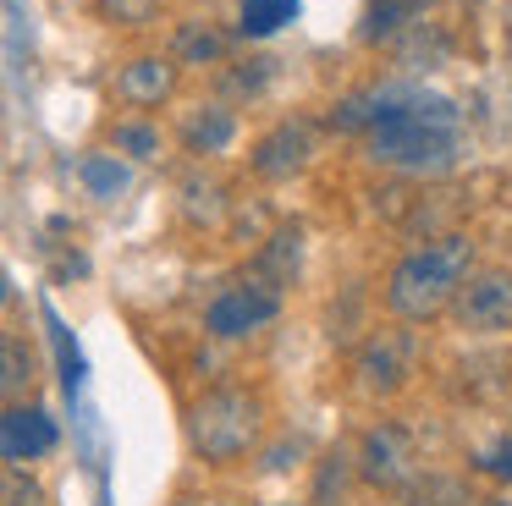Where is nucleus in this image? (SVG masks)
Listing matches in <instances>:
<instances>
[{"label": "nucleus", "mask_w": 512, "mask_h": 506, "mask_svg": "<svg viewBox=\"0 0 512 506\" xmlns=\"http://www.w3.org/2000/svg\"><path fill=\"white\" fill-rule=\"evenodd\" d=\"M6 297H12V281H6V275H0V303H6Z\"/></svg>", "instance_id": "a878e982"}, {"label": "nucleus", "mask_w": 512, "mask_h": 506, "mask_svg": "<svg viewBox=\"0 0 512 506\" xmlns=\"http://www.w3.org/2000/svg\"><path fill=\"white\" fill-rule=\"evenodd\" d=\"M61 446V424L50 407H34V402H12L0 407V462H39Z\"/></svg>", "instance_id": "0eeeda50"}, {"label": "nucleus", "mask_w": 512, "mask_h": 506, "mask_svg": "<svg viewBox=\"0 0 512 506\" xmlns=\"http://www.w3.org/2000/svg\"><path fill=\"white\" fill-rule=\"evenodd\" d=\"M298 264H303V231L298 226H281L276 237L259 248L254 275H259V281H270V286H287L292 275H298Z\"/></svg>", "instance_id": "4468645a"}, {"label": "nucleus", "mask_w": 512, "mask_h": 506, "mask_svg": "<svg viewBox=\"0 0 512 506\" xmlns=\"http://www.w3.org/2000/svg\"><path fill=\"white\" fill-rule=\"evenodd\" d=\"M78 176H83V187H89L94 198H116V193H127V182H133V171H127L116 154H83Z\"/></svg>", "instance_id": "dca6fc26"}, {"label": "nucleus", "mask_w": 512, "mask_h": 506, "mask_svg": "<svg viewBox=\"0 0 512 506\" xmlns=\"http://www.w3.org/2000/svg\"><path fill=\"white\" fill-rule=\"evenodd\" d=\"M419 374V336L408 325H386V330H369L353 352V380L358 391L369 396H397L402 385Z\"/></svg>", "instance_id": "20e7f679"}, {"label": "nucleus", "mask_w": 512, "mask_h": 506, "mask_svg": "<svg viewBox=\"0 0 512 506\" xmlns=\"http://www.w3.org/2000/svg\"><path fill=\"white\" fill-rule=\"evenodd\" d=\"M45 330H50V347H56L61 391L78 402V396H83V380H89V358H83V347H78V336H72V325L56 314V303H45Z\"/></svg>", "instance_id": "ddd939ff"}, {"label": "nucleus", "mask_w": 512, "mask_h": 506, "mask_svg": "<svg viewBox=\"0 0 512 506\" xmlns=\"http://www.w3.org/2000/svg\"><path fill=\"white\" fill-rule=\"evenodd\" d=\"M116 154H127V160H155L160 154V127L144 121V116L116 121Z\"/></svg>", "instance_id": "6ab92c4d"}, {"label": "nucleus", "mask_w": 512, "mask_h": 506, "mask_svg": "<svg viewBox=\"0 0 512 506\" xmlns=\"http://www.w3.org/2000/svg\"><path fill=\"white\" fill-rule=\"evenodd\" d=\"M232 138H237V116L226 105H199L182 116V143L193 154H221L232 149Z\"/></svg>", "instance_id": "f8f14e48"}, {"label": "nucleus", "mask_w": 512, "mask_h": 506, "mask_svg": "<svg viewBox=\"0 0 512 506\" xmlns=\"http://www.w3.org/2000/svg\"><path fill=\"white\" fill-rule=\"evenodd\" d=\"M34 380H39L34 347H28L23 336H12V330H0V407L23 402V396L34 391Z\"/></svg>", "instance_id": "9b49d317"}, {"label": "nucleus", "mask_w": 512, "mask_h": 506, "mask_svg": "<svg viewBox=\"0 0 512 506\" xmlns=\"http://www.w3.org/2000/svg\"><path fill=\"white\" fill-rule=\"evenodd\" d=\"M413 17H419V0H375V6H369V17H364V39L369 44L391 39V33H402Z\"/></svg>", "instance_id": "a211bd4d"}, {"label": "nucleus", "mask_w": 512, "mask_h": 506, "mask_svg": "<svg viewBox=\"0 0 512 506\" xmlns=\"http://www.w3.org/2000/svg\"><path fill=\"white\" fill-rule=\"evenodd\" d=\"M369 116H375V88H369V94H347V99L331 105V127L336 132H364Z\"/></svg>", "instance_id": "4be33fe9"}, {"label": "nucleus", "mask_w": 512, "mask_h": 506, "mask_svg": "<svg viewBox=\"0 0 512 506\" xmlns=\"http://www.w3.org/2000/svg\"><path fill=\"white\" fill-rule=\"evenodd\" d=\"M402 490H408V501H413V506H468L463 484H457V479H441V473H430L424 484H419V479H408Z\"/></svg>", "instance_id": "412c9836"}, {"label": "nucleus", "mask_w": 512, "mask_h": 506, "mask_svg": "<svg viewBox=\"0 0 512 506\" xmlns=\"http://www.w3.org/2000/svg\"><path fill=\"white\" fill-rule=\"evenodd\" d=\"M474 468H479V473H490V479H501V484H512V435L479 451V457H474Z\"/></svg>", "instance_id": "393cba45"}, {"label": "nucleus", "mask_w": 512, "mask_h": 506, "mask_svg": "<svg viewBox=\"0 0 512 506\" xmlns=\"http://www.w3.org/2000/svg\"><path fill=\"white\" fill-rule=\"evenodd\" d=\"M474 506H507V501H474Z\"/></svg>", "instance_id": "bb28decb"}, {"label": "nucleus", "mask_w": 512, "mask_h": 506, "mask_svg": "<svg viewBox=\"0 0 512 506\" xmlns=\"http://www.w3.org/2000/svg\"><path fill=\"white\" fill-rule=\"evenodd\" d=\"M303 0H243V11H237V33L243 39H270V33H281L292 17H298Z\"/></svg>", "instance_id": "2eb2a0df"}, {"label": "nucleus", "mask_w": 512, "mask_h": 506, "mask_svg": "<svg viewBox=\"0 0 512 506\" xmlns=\"http://www.w3.org/2000/svg\"><path fill=\"white\" fill-rule=\"evenodd\" d=\"M314 154V138L303 121H281V127H270L265 138L254 143V154H248V165H254V176H265V182H287V176H298L303 165H309Z\"/></svg>", "instance_id": "1a4fd4ad"}, {"label": "nucleus", "mask_w": 512, "mask_h": 506, "mask_svg": "<svg viewBox=\"0 0 512 506\" xmlns=\"http://www.w3.org/2000/svg\"><path fill=\"white\" fill-rule=\"evenodd\" d=\"M177 55L188 66H210V61H221V55H226V39L210 28V22H182V28H177Z\"/></svg>", "instance_id": "f3484780"}, {"label": "nucleus", "mask_w": 512, "mask_h": 506, "mask_svg": "<svg viewBox=\"0 0 512 506\" xmlns=\"http://www.w3.org/2000/svg\"><path fill=\"white\" fill-rule=\"evenodd\" d=\"M468 264H474V242L457 237V231L452 237L424 242V248H413V253H402V259L391 264V275H386L391 314L408 319V325L435 319L457 297V286L468 281Z\"/></svg>", "instance_id": "f03ea898"}, {"label": "nucleus", "mask_w": 512, "mask_h": 506, "mask_svg": "<svg viewBox=\"0 0 512 506\" xmlns=\"http://www.w3.org/2000/svg\"><path fill=\"white\" fill-rule=\"evenodd\" d=\"M188 440L210 468H232L259 440V402L243 385H215L188 407Z\"/></svg>", "instance_id": "7ed1b4c3"}, {"label": "nucleus", "mask_w": 512, "mask_h": 506, "mask_svg": "<svg viewBox=\"0 0 512 506\" xmlns=\"http://www.w3.org/2000/svg\"><path fill=\"white\" fill-rule=\"evenodd\" d=\"M171 88H177V66L160 61V55H138V61H127L122 77H116V94H122L127 105H138V110L171 99Z\"/></svg>", "instance_id": "9d476101"}, {"label": "nucleus", "mask_w": 512, "mask_h": 506, "mask_svg": "<svg viewBox=\"0 0 512 506\" xmlns=\"http://www.w3.org/2000/svg\"><path fill=\"white\" fill-rule=\"evenodd\" d=\"M446 308L468 336H501V330H512V275L479 270L468 286H457V297Z\"/></svg>", "instance_id": "423d86ee"}, {"label": "nucleus", "mask_w": 512, "mask_h": 506, "mask_svg": "<svg viewBox=\"0 0 512 506\" xmlns=\"http://www.w3.org/2000/svg\"><path fill=\"white\" fill-rule=\"evenodd\" d=\"M358 473H364L369 484H380V490H402V484L419 473L408 435H402L397 424H375L364 435V451H358Z\"/></svg>", "instance_id": "6e6552de"}, {"label": "nucleus", "mask_w": 512, "mask_h": 506, "mask_svg": "<svg viewBox=\"0 0 512 506\" xmlns=\"http://www.w3.org/2000/svg\"><path fill=\"white\" fill-rule=\"evenodd\" d=\"M369 154L380 165H397L413 176H441L463 154V116L446 94L430 88H375V116H369Z\"/></svg>", "instance_id": "f257e3e1"}, {"label": "nucleus", "mask_w": 512, "mask_h": 506, "mask_svg": "<svg viewBox=\"0 0 512 506\" xmlns=\"http://www.w3.org/2000/svg\"><path fill=\"white\" fill-rule=\"evenodd\" d=\"M347 490V457H320V479H314V506H336Z\"/></svg>", "instance_id": "5701e85b"}, {"label": "nucleus", "mask_w": 512, "mask_h": 506, "mask_svg": "<svg viewBox=\"0 0 512 506\" xmlns=\"http://www.w3.org/2000/svg\"><path fill=\"white\" fill-rule=\"evenodd\" d=\"M0 506H45V484L17 462H0Z\"/></svg>", "instance_id": "aec40b11"}, {"label": "nucleus", "mask_w": 512, "mask_h": 506, "mask_svg": "<svg viewBox=\"0 0 512 506\" xmlns=\"http://www.w3.org/2000/svg\"><path fill=\"white\" fill-rule=\"evenodd\" d=\"M160 0H100V17L116 22V28H144V22H155Z\"/></svg>", "instance_id": "b1692460"}, {"label": "nucleus", "mask_w": 512, "mask_h": 506, "mask_svg": "<svg viewBox=\"0 0 512 506\" xmlns=\"http://www.w3.org/2000/svg\"><path fill=\"white\" fill-rule=\"evenodd\" d=\"M276 314H281V286L259 281V275H243V281L221 286V292L210 297L204 330H210L215 341H243V336H254V330H265Z\"/></svg>", "instance_id": "39448f33"}]
</instances>
